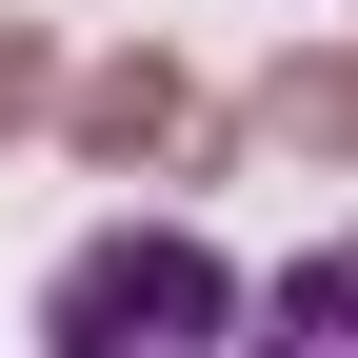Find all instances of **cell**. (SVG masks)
<instances>
[{"label":"cell","mask_w":358,"mask_h":358,"mask_svg":"<svg viewBox=\"0 0 358 358\" xmlns=\"http://www.w3.org/2000/svg\"><path fill=\"white\" fill-rule=\"evenodd\" d=\"M239 358H358V239H319V259H279V279L239 299Z\"/></svg>","instance_id":"3"},{"label":"cell","mask_w":358,"mask_h":358,"mask_svg":"<svg viewBox=\"0 0 358 358\" xmlns=\"http://www.w3.org/2000/svg\"><path fill=\"white\" fill-rule=\"evenodd\" d=\"M60 120H80V159H179L199 140V80L179 60H100V80H60Z\"/></svg>","instance_id":"2"},{"label":"cell","mask_w":358,"mask_h":358,"mask_svg":"<svg viewBox=\"0 0 358 358\" xmlns=\"http://www.w3.org/2000/svg\"><path fill=\"white\" fill-rule=\"evenodd\" d=\"M259 120H279V140H358V60H299V80H279Z\"/></svg>","instance_id":"4"},{"label":"cell","mask_w":358,"mask_h":358,"mask_svg":"<svg viewBox=\"0 0 358 358\" xmlns=\"http://www.w3.org/2000/svg\"><path fill=\"white\" fill-rule=\"evenodd\" d=\"M40 358H239V279L199 219H100L40 299Z\"/></svg>","instance_id":"1"},{"label":"cell","mask_w":358,"mask_h":358,"mask_svg":"<svg viewBox=\"0 0 358 358\" xmlns=\"http://www.w3.org/2000/svg\"><path fill=\"white\" fill-rule=\"evenodd\" d=\"M40 100H60V60H40V40L0 20V120H40Z\"/></svg>","instance_id":"5"}]
</instances>
